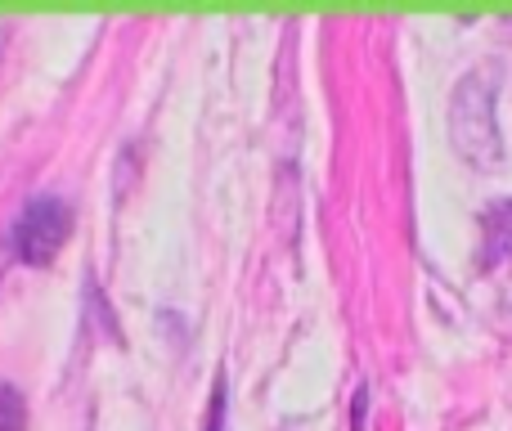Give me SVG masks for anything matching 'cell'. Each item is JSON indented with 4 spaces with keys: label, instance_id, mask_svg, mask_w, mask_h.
Masks as SVG:
<instances>
[{
    "label": "cell",
    "instance_id": "5b68a950",
    "mask_svg": "<svg viewBox=\"0 0 512 431\" xmlns=\"http://www.w3.org/2000/svg\"><path fill=\"white\" fill-rule=\"evenodd\" d=\"M225 423V382L216 387V396H212V423H207V431H221Z\"/></svg>",
    "mask_w": 512,
    "mask_h": 431
},
{
    "label": "cell",
    "instance_id": "277c9868",
    "mask_svg": "<svg viewBox=\"0 0 512 431\" xmlns=\"http://www.w3.org/2000/svg\"><path fill=\"white\" fill-rule=\"evenodd\" d=\"M27 427V405L9 382H0V431H23Z\"/></svg>",
    "mask_w": 512,
    "mask_h": 431
},
{
    "label": "cell",
    "instance_id": "6da1fadb",
    "mask_svg": "<svg viewBox=\"0 0 512 431\" xmlns=\"http://www.w3.org/2000/svg\"><path fill=\"white\" fill-rule=\"evenodd\" d=\"M450 140L468 167H504V135H499V68H472L454 86L450 99Z\"/></svg>",
    "mask_w": 512,
    "mask_h": 431
},
{
    "label": "cell",
    "instance_id": "7a4b0ae2",
    "mask_svg": "<svg viewBox=\"0 0 512 431\" xmlns=\"http://www.w3.org/2000/svg\"><path fill=\"white\" fill-rule=\"evenodd\" d=\"M68 234H72V207L63 198L41 194L18 212L14 229H9V247H14V256L23 265H45L68 243Z\"/></svg>",
    "mask_w": 512,
    "mask_h": 431
},
{
    "label": "cell",
    "instance_id": "3957f363",
    "mask_svg": "<svg viewBox=\"0 0 512 431\" xmlns=\"http://www.w3.org/2000/svg\"><path fill=\"white\" fill-rule=\"evenodd\" d=\"M481 261L486 265L512 261V198L486 207V216H481Z\"/></svg>",
    "mask_w": 512,
    "mask_h": 431
}]
</instances>
